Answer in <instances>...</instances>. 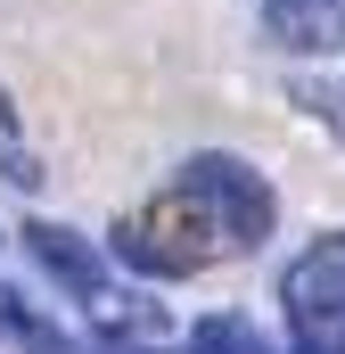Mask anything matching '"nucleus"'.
Wrapping results in <instances>:
<instances>
[{
	"label": "nucleus",
	"instance_id": "5",
	"mask_svg": "<svg viewBox=\"0 0 345 354\" xmlns=\"http://www.w3.org/2000/svg\"><path fill=\"white\" fill-rule=\"evenodd\" d=\"M0 330H8V338H17L25 354H75V338H66L50 313H33L17 288H0Z\"/></svg>",
	"mask_w": 345,
	"mask_h": 354
},
{
	"label": "nucleus",
	"instance_id": "1",
	"mask_svg": "<svg viewBox=\"0 0 345 354\" xmlns=\"http://www.w3.org/2000/svg\"><path fill=\"white\" fill-rule=\"evenodd\" d=\"M279 223V198L247 157H189L165 189H148L115 231H107V256L148 280H189L206 264H230V256H255Z\"/></svg>",
	"mask_w": 345,
	"mask_h": 354
},
{
	"label": "nucleus",
	"instance_id": "3",
	"mask_svg": "<svg viewBox=\"0 0 345 354\" xmlns=\"http://www.w3.org/2000/svg\"><path fill=\"white\" fill-rule=\"evenodd\" d=\"M25 248H33V264L50 272V280H66L75 297H107V248H90L83 231H66V223H25Z\"/></svg>",
	"mask_w": 345,
	"mask_h": 354
},
{
	"label": "nucleus",
	"instance_id": "4",
	"mask_svg": "<svg viewBox=\"0 0 345 354\" xmlns=\"http://www.w3.org/2000/svg\"><path fill=\"white\" fill-rule=\"evenodd\" d=\"M263 17L288 50H329L345 25V0H263Z\"/></svg>",
	"mask_w": 345,
	"mask_h": 354
},
{
	"label": "nucleus",
	"instance_id": "6",
	"mask_svg": "<svg viewBox=\"0 0 345 354\" xmlns=\"http://www.w3.org/2000/svg\"><path fill=\"white\" fill-rule=\"evenodd\" d=\"M189 354H271L255 322H239V313H206L197 330H189Z\"/></svg>",
	"mask_w": 345,
	"mask_h": 354
},
{
	"label": "nucleus",
	"instance_id": "2",
	"mask_svg": "<svg viewBox=\"0 0 345 354\" xmlns=\"http://www.w3.org/2000/svg\"><path fill=\"white\" fill-rule=\"evenodd\" d=\"M279 305H288L296 354H345V231L313 239V248L288 264Z\"/></svg>",
	"mask_w": 345,
	"mask_h": 354
}]
</instances>
